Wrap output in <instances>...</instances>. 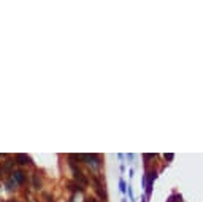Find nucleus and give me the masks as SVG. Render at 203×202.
<instances>
[{
	"instance_id": "2",
	"label": "nucleus",
	"mask_w": 203,
	"mask_h": 202,
	"mask_svg": "<svg viewBox=\"0 0 203 202\" xmlns=\"http://www.w3.org/2000/svg\"><path fill=\"white\" fill-rule=\"evenodd\" d=\"M70 166H71V169H73V173H75V178H76V180L80 182L81 185H86V183H87V178L83 175V172H81L80 169H76V166L73 164V162H70Z\"/></svg>"
},
{
	"instance_id": "5",
	"label": "nucleus",
	"mask_w": 203,
	"mask_h": 202,
	"mask_svg": "<svg viewBox=\"0 0 203 202\" xmlns=\"http://www.w3.org/2000/svg\"><path fill=\"white\" fill-rule=\"evenodd\" d=\"M13 180L16 182V183H24V180H26V177H24V173L22 172H14L13 173Z\"/></svg>"
},
{
	"instance_id": "3",
	"label": "nucleus",
	"mask_w": 203,
	"mask_h": 202,
	"mask_svg": "<svg viewBox=\"0 0 203 202\" xmlns=\"http://www.w3.org/2000/svg\"><path fill=\"white\" fill-rule=\"evenodd\" d=\"M16 162L21 166H26V164H29L30 162V158L27 154H16Z\"/></svg>"
},
{
	"instance_id": "10",
	"label": "nucleus",
	"mask_w": 203,
	"mask_h": 202,
	"mask_svg": "<svg viewBox=\"0 0 203 202\" xmlns=\"http://www.w3.org/2000/svg\"><path fill=\"white\" fill-rule=\"evenodd\" d=\"M86 202H98V200H95V199H86Z\"/></svg>"
},
{
	"instance_id": "6",
	"label": "nucleus",
	"mask_w": 203,
	"mask_h": 202,
	"mask_svg": "<svg viewBox=\"0 0 203 202\" xmlns=\"http://www.w3.org/2000/svg\"><path fill=\"white\" fill-rule=\"evenodd\" d=\"M70 189H71V191H78V193L83 191V188L80 186V185H70Z\"/></svg>"
},
{
	"instance_id": "9",
	"label": "nucleus",
	"mask_w": 203,
	"mask_h": 202,
	"mask_svg": "<svg viewBox=\"0 0 203 202\" xmlns=\"http://www.w3.org/2000/svg\"><path fill=\"white\" fill-rule=\"evenodd\" d=\"M173 158H174V156H173V154H165V159H168V161H171Z\"/></svg>"
},
{
	"instance_id": "4",
	"label": "nucleus",
	"mask_w": 203,
	"mask_h": 202,
	"mask_svg": "<svg viewBox=\"0 0 203 202\" xmlns=\"http://www.w3.org/2000/svg\"><path fill=\"white\" fill-rule=\"evenodd\" d=\"M94 182H95V191L98 193V196L102 199H106V193H105V189H102V185H100V182L97 180V178H94Z\"/></svg>"
},
{
	"instance_id": "7",
	"label": "nucleus",
	"mask_w": 203,
	"mask_h": 202,
	"mask_svg": "<svg viewBox=\"0 0 203 202\" xmlns=\"http://www.w3.org/2000/svg\"><path fill=\"white\" fill-rule=\"evenodd\" d=\"M119 186H121V191H122V193L126 191V182H124L122 178H121V182H119Z\"/></svg>"
},
{
	"instance_id": "8",
	"label": "nucleus",
	"mask_w": 203,
	"mask_h": 202,
	"mask_svg": "<svg viewBox=\"0 0 203 202\" xmlns=\"http://www.w3.org/2000/svg\"><path fill=\"white\" fill-rule=\"evenodd\" d=\"M129 196H130V199L133 200V191H132V186H129Z\"/></svg>"
},
{
	"instance_id": "1",
	"label": "nucleus",
	"mask_w": 203,
	"mask_h": 202,
	"mask_svg": "<svg viewBox=\"0 0 203 202\" xmlns=\"http://www.w3.org/2000/svg\"><path fill=\"white\" fill-rule=\"evenodd\" d=\"M156 177H157V172H156V170H149V172H148V182L143 180V182L146 183V194H148V197H149L151 193H152V183H154Z\"/></svg>"
}]
</instances>
